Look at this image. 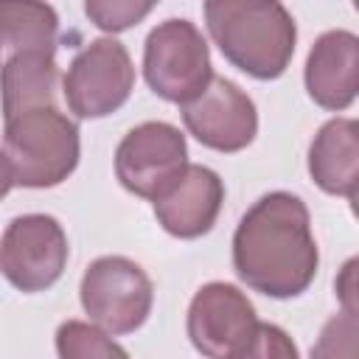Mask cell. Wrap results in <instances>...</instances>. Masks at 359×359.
Instances as JSON below:
<instances>
[{
    "instance_id": "1",
    "label": "cell",
    "mask_w": 359,
    "mask_h": 359,
    "mask_svg": "<svg viewBox=\"0 0 359 359\" xmlns=\"http://www.w3.org/2000/svg\"><path fill=\"white\" fill-rule=\"evenodd\" d=\"M320 266L306 202L289 191L255 199L233 233V269L238 280L266 297L292 300L303 294Z\"/></svg>"
},
{
    "instance_id": "5",
    "label": "cell",
    "mask_w": 359,
    "mask_h": 359,
    "mask_svg": "<svg viewBox=\"0 0 359 359\" xmlns=\"http://www.w3.org/2000/svg\"><path fill=\"white\" fill-rule=\"evenodd\" d=\"M79 300L93 325L109 337L135 334L151 314L154 286L140 264L126 255L90 261L79 283Z\"/></svg>"
},
{
    "instance_id": "13",
    "label": "cell",
    "mask_w": 359,
    "mask_h": 359,
    "mask_svg": "<svg viewBox=\"0 0 359 359\" xmlns=\"http://www.w3.org/2000/svg\"><path fill=\"white\" fill-rule=\"evenodd\" d=\"M309 174L320 191L356 202L359 123L353 118H331L317 129L309 146Z\"/></svg>"
},
{
    "instance_id": "6",
    "label": "cell",
    "mask_w": 359,
    "mask_h": 359,
    "mask_svg": "<svg viewBox=\"0 0 359 359\" xmlns=\"http://www.w3.org/2000/svg\"><path fill=\"white\" fill-rule=\"evenodd\" d=\"M135 90V65L123 42L98 36L87 42L62 79L67 112L79 121H95L118 112Z\"/></svg>"
},
{
    "instance_id": "21",
    "label": "cell",
    "mask_w": 359,
    "mask_h": 359,
    "mask_svg": "<svg viewBox=\"0 0 359 359\" xmlns=\"http://www.w3.org/2000/svg\"><path fill=\"white\" fill-rule=\"evenodd\" d=\"M14 188V174H11V165L6 160V151L0 149V199Z\"/></svg>"
},
{
    "instance_id": "7",
    "label": "cell",
    "mask_w": 359,
    "mask_h": 359,
    "mask_svg": "<svg viewBox=\"0 0 359 359\" xmlns=\"http://www.w3.org/2000/svg\"><path fill=\"white\" fill-rule=\"evenodd\" d=\"M67 233L50 213L14 216L0 236V275L20 292L50 289L67 266Z\"/></svg>"
},
{
    "instance_id": "10",
    "label": "cell",
    "mask_w": 359,
    "mask_h": 359,
    "mask_svg": "<svg viewBox=\"0 0 359 359\" xmlns=\"http://www.w3.org/2000/svg\"><path fill=\"white\" fill-rule=\"evenodd\" d=\"M180 115L194 140L222 154L247 149L258 135L255 101L224 76H213L196 98L180 107Z\"/></svg>"
},
{
    "instance_id": "17",
    "label": "cell",
    "mask_w": 359,
    "mask_h": 359,
    "mask_svg": "<svg viewBox=\"0 0 359 359\" xmlns=\"http://www.w3.org/2000/svg\"><path fill=\"white\" fill-rule=\"evenodd\" d=\"M151 11H154L151 0H87L84 3V14L90 17V22L107 34H121L137 25Z\"/></svg>"
},
{
    "instance_id": "16",
    "label": "cell",
    "mask_w": 359,
    "mask_h": 359,
    "mask_svg": "<svg viewBox=\"0 0 359 359\" xmlns=\"http://www.w3.org/2000/svg\"><path fill=\"white\" fill-rule=\"evenodd\" d=\"M59 359H129V353L98 325L84 320H65L56 328Z\"/></svg>"
},
{
    "instance_id": "4",
    "label": "cell",
    "mask_w": 359,
    "mask_h": 359,
    "mask_svg": "<svg viewBox=\"0 0 359 359\" xmlns=\"http://www.w3.org/2000/svg\"><path fill=\"white\" fill-rule=\"evenodd\" d=\"M143 79L168 104H188L213 79L210 48L202 31L185 17L157 22L143 45Z\"/></svg>"
},
{
    "instance_id": "12",
    "label": "cell",
    "mask_w": 359,
    "mask_h": 359,
    "mask_svg": "<svg viewBox=\"0 0 359 359\" xmlns=\"http://www.w3.org/2000/svg\"><path fill=\"white\" fill-rule=\"evenodd\" d=\"M222 202H224L222 177L208 165L188 163L182 177L151 205H154L157 224L168 236L188 241L213 230L222 213Z\"/></svg>"
},
{
    "instance_id": "20",
    "label": "cell",
    "mask_w": 359,
    "mask_h": 359,
    "mask_svg": "<svg viewBox=\"0 0 359 359\" xmlns=\"http://www.w3.org/2000/svg\"><path fill=\"white\" fill-rule=\"evenodd\" d=\"M334 289H337V297L342 303V311L356 314V258H351L342 266L339 278L334 280Z\"/></svg>"
},
{
    "instance_id": "15",
    "label": "cell",
    "mask_w": 359,
    "mask_h": 359,
    "mask_svg": "<svg viewBox=\"0 0 359 359\" xmlns=\"http://www.w3.org/2000/svg\"><path fill=\"white\" fill-rule=\"evenodd\" d=\"M59 65L53 56H17L0 65L3 118L39 104H59Z\"/></svg>"
},
{
    "instance_id": "18",
    "label": "cell",
    "mask_w": 359,
    "mask_h": 359,
    "mask_svg": "<svg viewBox=\"0 0 359 359\" xmlns=\"http://www.w3.org/2000/svg\"><path fill=\"white\" fill-rule=\"evenodd\" d=\"M359 320L356 314L339 311L320 328L317 342L311 345V359H356Z\"/></svg>"
},
{
    "instance_id": "11",
    "label": "cell",
    "mask_w": 359,
    "mask_h": 359,
    "mask_svg": "<svg viewBox=\"0 0 359 359\" xmlns=\"http://www.w3.org/2000/svg\"><path fill=\"white\" fill-rule=\"evenodd\" d=\"M303 84L317 107L328 112L348 109L359 90V36L345 28L320 34L306 56Z\"/></svg>"
},
{
    "instance_id": "9",
    "label": "cell",
    "mask_w": 359,
    "mask_h": 359,
    "mask_svg": "<svg viewBox=\"0 0 359 359\" xmlns=\"http://www.w3.org/2000/svg\"><path fill=\"white\" fill-rule=\"evenodd\" d=\"M258 325L250 297L224 280H210L196 289L188 306L185 331L191 345L205 359H233Z\"/></svg>"
},
{
    "instance_id": "3",
    "label": "cell",
    "mask_w": 359,
    "mask_h": 359,
    "mask_svg": "<svg viewBox=\"0 0 359 359\" xmlns=\"http://www.w3.org/2000/svg\"><path fill=\"white\" fill-rule=\"evenodd\" d=\"M3 151L20 188L62 185L79 165V123L59 104H39L3 118Z\"/></svg>"
},
{
    "instance_id": "2",
    "label": "cell",
    "mask_w": 359,
    "mask_h": 359,
    "mask_svg": "<svg viewBox=\"0 0 359 359\" xmlns=\"http://www.w3.org/2000/svg\"><path fill=\"white\" fill-rule=\"evenodd\" d=\"M202 14L213 45L233 67L258 81L286 73L297 45V25L283 3L208 0Z\"/></svg>"
},
{
    "instance_id": "14",
    "label": "cell",
    "mask_w": 359,
    "mask_h": 359,
    "mask_svg": "<svg viewBox=\"0 0 359 359\" xmlns=\"http://www.w3.org/2000/svg\"><path fill=\"white\" fill-rule=\"evenodd\" d=\"M59 14L36 0H0V65L17 56H56Z\"/></svg>"
},
{
    "instance_id": "19",
    "label": "cell",
    "mask_w": 359,
    "mask_h": 359,
    "mask_svg": "<svg viewBox=\"0 0 359 359\" xmlns=\"http://www.w3.org/2000/svg\"><path fill=\"white\" fill-rule=\"evenodd\" d=\"M233 359H300V351L280 325L258 320L250 342Z\"/></svg>"
},
{
    "instance_id": "8",
    "label": "cell",
    "mask_w": 359,
    "mask_h": 359,
    "mask_svg": "<svg viewBox=\"0 0 359 359\" xmlns=\"http://www.w3.org/2000/svg\"><path fill=\"white\" fill-rule=\"evenodd\" d=\"M188 168L185 135L168 121H143L132 126L115 149V177L118 182L140 196H163Z\"/></svg>"
}]
</instances>
